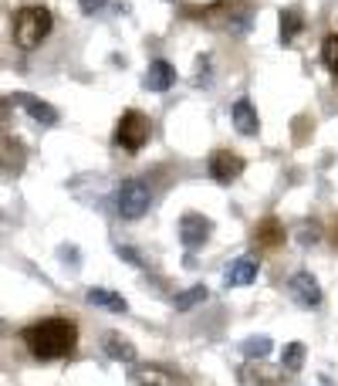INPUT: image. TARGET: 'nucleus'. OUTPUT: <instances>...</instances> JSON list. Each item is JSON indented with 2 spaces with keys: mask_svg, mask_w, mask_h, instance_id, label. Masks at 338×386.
<instances>
[{
  "mask_svg": "<svg viewBox=\"0 0 338 386\" xmlns=\"http://www.w3.org/2000/svg\"><path fill=\"white\" fill-rule=\"evenodd\" d=\"M24 342L38 359H61L78 342V326L72 319H41L24 328Z\"/></svg>",
  "mask_w": 338,
  "mask_h": 386,
  "instance_id": "f257e3e1",
  "label": "nucleus"
},
{
  "mask_svg": "<svg viewBox=\"0 0 338 386\" xmlns=\"http://www.w3.org/2000/svg\"><path fill=\"white\" fill-rule=\"evenodd\" d=\"M51 24H55V18L48 7H20L14 18V44L20 51H34L51 34Z\"/></svg>",
  "mask_w": 338,
  "mask_h": 386,
  "instance_id": "f03ea898",
  "label": "nucleus"
},
{
  "mask_svg": "<svg viewBox=\"0 0 338 386\" xmlns=\"http://www.w3.org/2000/svg\"><path fill=\"white\" fill-rule=\"evenodd\" d=\"M187 14L189 18H196V20H207L213 27H224V31H244L247 24H250V7H247V4H227V0L210 4L203 11L189 7Z\"/></svg>",
  "mask_w": 338,
  "mask_h": 386,
  "instance_id": "7ed1b4c3",
  "label": "nucleus"
},
{
  "mask_svg": "<svg viewBox=\"0 0 338 386\" xmlns=\"http://www.w3.org/2000/svg\"><path fill=\"white\" fill-rule=\"evenodd\" d=\"M149 116L139 112V109H129V112H122L119 126H115V146H122L126 153H139L149 142Z\"/></svg>",
  "mask_w": 338,
  "mask_h": 386,
  "instance_id": "20e7f679",
  "label": "nucleus"
},
{
  "mask_svg": "<svg viewBox=\"0 0 338 386\" xmlns=\"http://www.w3.org/2000/svg\"><path fill=\"white\" fill-rule=\"evenodd\" d=\"M149 204H152V193L142 180H126L119 187V193H115V207H119V213L126 220H139L142 213L149 211Z\"/></svg>",
  "mask_w": 338,
  "mask_h": 386,
  "instance_id": "39448f33",
  "label": "nucleus"
},
{
  "mask_svg": "<svg viewBox=\"0 0 338 386\" xmlns=\"http://www.w3.org/2000/svg\"><path fill=\"white\" fill-rule=\"evenodd\" d=\"M210 234H213V220L203 217V213H183V220H180V241H183V248H203V241H207Z\"/></svg>",
  "mask_w": 338,
  "mask_h": 386,
  "instance_id": "423d86ee",
  "label": "nucleus"
},
{
  "mask_svg": "<svg viewBox=\"0 0 338 386\" xmlns=\"http://www.w3.org/2000/svg\"><path fill=\"white\" fill-rule=\"evenodd\" d=\"M244 173V159L237 153H230V149H217V153L210 156V176L217 180V183H234V180H241Z\"/></svg>",
  "mask_w": 338,
  "mask_h": 386,
  "instance_id": "0eeeda50",
  "label": "nucleus"
},
{
  "mask_svg": "<svg viewBox=\"0 0 338 386\" xmlns=\"http://www.w3.org/2000/svg\"><path fill=\"white\" fill-rule=\"evenodd\" d=\"M291 295H295V302L298 305H304V309H315V305H321V288L318 281H315V274H308V271H298L295 278H291Z\"/></svg>",
  "mask_w": 338,
  "mask_h": 386,
  "instance_id": "6e6552de",
  "label": "nucleus"
},
{
  "mask_svg": "<svg viewBox=\"0 0 338 386\" xmlns=\"http://www.w3.org/2000/svg\"><path fill=\"white\" fill-rule=\"evenodd\" d=\"M27 163V149L14 135H0V170L4 173H20Z\"/></svg>",
  "mask_w": 338,
  "mask_h": 386,
  "instance_id": "1a4fd4ad",
  "label": "nucleus"
},
{
  "mask_svg": "<svg viewBox=\"0 0 338 386\" xmlns=\"http://www.w3.org/2000/svg\"><path fill=\"white\" fill-rule=\"evenodd\" d=\"M244 386H278L281 383V369L267 366L264 359H247V366L241 369Z\"/></svg>",
  "mask_w": 338,
  "mask_h": 386,
  "instance_id": "9d476101",
  "label": "nucleus"
},
{
  "mask_svg": "<svg viewBox=\"0 0 338 386\" xmlns=\"http://www.w3.org/2000/svg\"><path fill=\"white\" fill-rule=\"evenodd\" d=\"M284 224L278 220V217H264L261 224H257V231H254V244L257 248H264V251H278L284 244Z\"/></svg>",
  "mask_w": 338,
  "mask_h": 386,
  "instance_id": "9b49d317",
  "label": "nucleus"
},
{
  "mask_svg": "<svg viewBox=\"0 0 338 386\" xmlns=\"http://www.w3.org/2000/svg\"><path fill=\"white\" fill-rule=\"evenodd\" d=\"M142 81H146L149 92H169V88L176 85V68H173L166 58H156L149 65V72H146Z\"/></svg>",
  "mask_w": 338,
  "mask_h": 386,
  "instance_id": "f8f14e48",
  "label": "nucleus"
},
{
  "mask_svg": "<svg viewBox=\"0 0 338 386\" xmlns=\"http://www.w3.org/2000/svg\"><path fill=\"white\" fill-rule=\"evenodd\" d=\"M132 383L135 386H187L180 376H173L163 366H139L132 369Z\"/></svg>",
  "mask_w": 338,
  "mask_h": 386,
  "instance_id": "ddd939ff",
  "label": "nucleus"
},
{
  "mask_svg": "<svg viewBox=\"0 0 338 386\" xmlns=\"http://www.w3.org/2000/svg\"><path fill=\"white\" fill-rule=\"evenodd\" d=\"M230 119H234V129H237L241 135H257V129H261V119H257L254 105H250L247 98L234 102V112H230Z\"/></svg>",
  "mask_w": 338,
  "mask_h": 386,
  "instance_id": "4468645a",
  "label": "nucleus"
},
{
  "mask_svg": "<svg viewBox=\"0 0 338 386\" xmlns=\"http://www.w3.org/2000/svg\"><path fill=\"white\" fill-rule=\"evenodd\" d=\"M254 278H257V261H254V258H237L224 274L227 288H244V285H250Z\"/></svg>",
  "mask_w": 338,
  "mask_h": 386,
  "instance_id": "2eb2a0df",
  "label": "nucleus"
},
{
  "mask_svg": "<svg viewBox=\"0 0 338 386\" xmlns=\"http://www.w3.org/2000/svg\"><path fill=\"white\" fill-rule=\"evenodd\" d=\"M14 102H18V105H24V109L31 112V119H38L41 126H55V122H58V109H55V105H48V102H41V98L27 95V92L14 95Z\"/></svg>",
  "mask_w": 338,
  "mask_h": 386,
  "instance_id": "dca6fc26",
  "label": "nucleus"
},
{
  "mask_svg": "<svg viewBox=\"0 0 338 386\" xmlns=\"http://www.w3.org/2000/svg\"><path fill=\"white\" fill-rule=\"evenodd\" d=\"M85 302L95 305V309H105V312H115V315H122V312H129V302L122 298V295H115L109 288H88L85 295Z\"/></svg>",
  "mask_w": 338,
  "mask_h": 386,
  "instance_id": "f3484780",
  "label": "nucleus"
},
{
  "mask_svg": "<svg viewBox=\"0 0 338 386\" xmlns=\"http://www.w3.org/2000/svg\"><path fill=\"white\" fill-rule=\"evenodd\" d=\"M105 352H109V359H115V363H135V359H139L135 346H132L129 339H122L119 332H109V335H105Z\"/></svg>",
  "mask_w": 338,
  "mask_h": 386,
  "instance_id": "a211bd4d",
  "label": "nucleus"
},
{
  "mask_svg": "<svg viewBox=\"0 0 338 386\" xmlns=\"http://www.w3.org/2000/svg\"><path fill=\"white\" fill-rule=\"evenodd\" d=\"M301 31H304V18H301V11L298 7H284L281 11V41L284 44H291Z\"/></svg>",
  "mask_w": 338,
  "mask_h": 386,
  "instance_id": "6ab92c4d",
  "label": "nucleus"
},
{
  "mask_svg": "<svg viewBox=\"0 0 338 386\" xmlns=\"http://www.w3.org/2000/svg\"><path fill=\"white\" fill-rule=\"evenodd\" d=\"M207 295H210V291L203 288V285H193V288L180 291V295L173 298V305H176L180 312H189V309H196V305H203V302H207Z\"/></svg>",
  "mask_w": 338,
  "mask_h": 386,
  "instance_id": "aec40b11",
  "label": "nucleus"
},
{
  "mask_svg": "<svg viewBox=\"0 0 338 386\" xmlns=\"http://www.w3.org/2000/svg\"><path fill=\"white\" fill-rule=\"evenodd\" d=\"M281 366L288 369V373H298V369L304 366V346H301V342H288V346H284Z\"/></svg>",
  "mask_w": 338,
  "mask_h": 386,
  "instance_id": "412c9836",
  "label": "nucleus"
},
{
  "mask_svg": "<svg viewBox=\"0 0 338 386\" xmlns=\"http://www.w3.org/2000/svg\"><path fill=\"white\" fill-rule=\"evenodd\" d=\"M271 346H274V342H271L267 335H250L244 346H241V352H244L247 359H264V356L271 352Z\"/></svg>",
  "mask_w": 338,
  "mask_h": 386,
  "instance_id": "4be33fe9",
  "label": "nucleus"
},
{
  "mask_svg": "<svg viewBox=\"0 0 338 386\" xmlns=\"http://www.w3.org/2000/svg\"><path fill=\"white\" fill-rule=\"evenodd\" d=\"M321 61H325V68L338 78V34H328V38L321 41Z\"/></svg>",
  "mask_w": 338,
  "mask_h": 386,
  "instance_id": "5701e85b",
  "label": "nucleus"
},
{
  "mask_svg": "<svg viewBox=\"0 0 338 386\" xmlns=\"http://www.w3.org/2000/svg\"><path fill=\"white\" fill-rule=\"evenodd\" d=\"M109 0H78V7H81V14H95V11H102Z\"/></svg>",
  "mask_w": 338,
  "mask_h": 386,
  "instance_id": "b1692460",
  "label": "nucleus"
},
{
  "mask_svg": "<svg viewBox=\"0 0 338 386\" xmlns=\"http://www.w3.org/2000/svg\"><path fill=\"white\" fill-rule=\"evenodd\" d=\"M318 237H321V231L311 224V227H304V231H301V244H315Z\"/></svg>",
  "mask_w": 338,
  "mask_h": 386,
  "instance_id": "393cba45",
  "label": "nucleus"
},
{
  "mask_svg": "<svg viewBox=\"0 0 338 386\" xmlns=\"http://www.w3.org/2000/svg\"><path fill=\"white\" fill-rule=\"evenodd\" d=\"M119 258H126V261H132V265H142L139 254H135V248H119Z\"/></svg>",
  "mask_w": 338,
  "mask_h": 386,
  "instance_id": "a878e982",
  "label": "nucleus"
},
{
  "mask_svg": "<svg viewBox=\"0 0 338 386\" xmlns=\"http://www.w3.org/2000/svg\"><path fill=\"white\" fill-rule=\"evenodd\" d=\"M11 119V98H0V126Z\"/></svg>",
  "mask_w": 338,
  "mask_h": 386,
  "instance_id": "bb28decb",
  "label": "nucleus"
},
{
  "mask_svg": "<svg viewBox=\"0 0 338 386\" xmlns=\"http://www.w3.org/2000/svg\"><path fill=\"white\" fill-rule=\"evenodd\" d=\"M332 237H335V244H338V220H335V231H332Z\"/></svg>",
  "mask_w": 338,
  "mask_h": 386,
  "instance_id": "cd10ccee",
  "label": "nucleus"
}]
</instances>
